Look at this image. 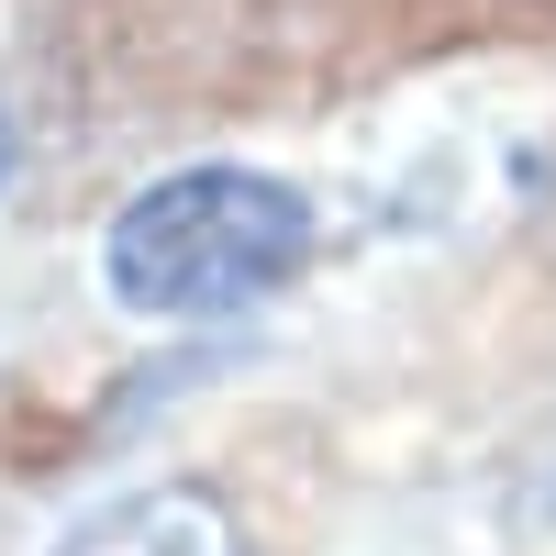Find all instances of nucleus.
<instances>
[{
	"instance_id": "7ed1b4c3",
	"label": "nucleus",
	"mask_w": 556,
	"mask_h": 556,
	"mask_svg": "<svg viewBox=\"0 0 556 556\" xmlns=\"http://www.w3.org/2000/svg\"><path fill=\"white\" fill-rule=\"evenodd\" d=\"M12 167H23V146H12V112H0V190H12Z\"/></svg>"
},
{
	"instance_id": "f03ea898",
	"label": "nucleus",
	"mask_w": 556,
	"mask_h": 556,
	"mask_svg": "<svg viewBox=\"0 0 556 556\" xmlns=\"http://www.w3.org/2000/svg\"><path fill=\"white\" fill-rule=\"evenodd\" d=\"M67 556H245V523H235V501H223V490L156 479V490L112 501V513L89 523Z\"/></svg>"
},
{
	"instance_id": "f257e3e1",
	"label": "nucleus",
	"mask_w": 556,
	"mask_h": 556,
	"mask_svg": "<svg viewBox=\"0 0 556 556\" xmlns=\"http://www.w3.org/2000/svg\"><path fill=\"white\" fill-rule=\"evenodd\" d=\"M312 256V201L267 167H178L134 190L101 235V278L146 323H212L290 290Z\"/></svg>"
}]
</instances>
